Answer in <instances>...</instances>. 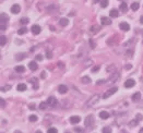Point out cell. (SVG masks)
Masks as SVG:
<instances>
[{
    "label": "cell",
    "instance_id": "cell-1",
    "mask_svg": "<svg viewBox=\"0 0 143 133\" xmlns=\"http://www.w3.org/2000/svg\"><path fill=\"white\" fill-rule=\"evenodd\" d=\"M9 22V16L6 13H1L0 14V30L4 31L7 27V23Z\"/></svg>",
    "mask_w": 143,
    "mask_h": 133
},
{
    "label": "cell",
    "instance_id": "cell-2",
    "mask_svg": "<svg viewBox=\"0 0 143 133\" xmlns=\"http://www.w3.org/2000/svg\"><path fill=\"white\" fill-rule=\"evenodd\" d=\"M99 98H101V96H99L98 94L93 95V96H92L91 98L89 99V102L86 103V106H88V107H93L94 105H96L99 102Z\"/></svg>",
    "mask_w": 143,
    "mask_h": 133
},
{
    "label": "cell",
    "instance_id": "cell-3",
    "mask_svg": "<svg viewBox=\"0 0 143 133\" xmlns=\"http://www.w3.org/2000/svg\"><path fill=\"white\" fill-rule=\"evenodd\" d=\"M117 91H118V89H117L116 86H115V87H111V89H109L107 92L104 93L103 98H104V99H107V98H108V97H110L111 95H114V94H115V93H116Z\"/></svg>",
    "mask_w": 143,
    "mask_h": 133
},
{
    "label": "cell",
    "instance_id": "cell-4",
    "mask_svg": "<svg viewBox=\"0 0 143 133\" xmlns=\"http://www.w3.org/2000/svg\"><path fill=\"white\" fill-rule=\"evenodd\" d=\"M47 104H48V106H49V107H56V106H57V104H58L57 98H56L55 96H50V97H48V99H47Z\"/></svg>",
    "mask_w": 143,
    "mask_h": 133
},
{
    "label": "cell",
    "instance_id": "cell-5",
    "mask_svg": "<svg viewBox=\"0 0 143 133\" xmlns=\"http://www.w3.org/2000/svg\"><path fill=\"white\" fill-rule=\"evenodd\" d=\"M119 77H120V75H119V73L117 72V73H113L110 75V77H109L108 81H106V83H115V82H117L119 80Z\"/></svg>",
    "mask_w": 143,
    "mask_h": 133
},
{
    "label": "cell",
    "instance_id": "cell-6",
    "mask_svg": "<svg viewBox=\"0 0 143 133\" xmlns=\"http://www.w3.org/2000/svg\"><path fill=\"white\" fill-rule=\"evenodd\" d=\"M134 85H136V81H134L133 79H129L125 82V87H127V89H131V87H133Z\"/></svg>",
    "mask_w": 143,
    "mask_h": 133
},
{
    "label": "cell",
    "instance_id": "cell-7",
    "mask_svg": "<svg viewBox=\"0 0 143 133\" xmlns=\"http://www.w3.org/2000/svg\"><path fill=\"white\" fill-rule=\"evenodd\" d=\"M31 31H32V33L34 35H38L42 32V29H40L39 25H33L32 29H31Z\"/></svg>",
    "mask_w": 143,
    "mask_h": 133
},
{
    "label": "cell",
    "instance_id": "cell-8",
    "mask_svg": "<svg viewBox=\"0 0 143 133\" xmlns=\"http://www.w3.org/2000/svg\"><path fill=\"white\" fill-rule=\"evenodd\" d=\"M93 123H94V117L92 116V115H90V116H88L85 119V125L86 127H91Z\"/></svg>",
    "mask_w": 143,
    "mask_h": 133
},
{
    "label": "cell",
    "instance_id": "cell-9",
    "mask_svg": "<svg viewBox=\"0 0 143 133\" xmlns=\"http://www.w3.org/2000/svg\"><path fill=\"white\" fill-rule=\"evenodd\" d=\"M119 27H120V30H122L124 32H128L130 30V26L127 22H121V23L119 24Z\"/></svg>",
    "mask_w": 143,
    "mask_h": 133
},
{
    "label": "cell",
    "instance_id": "cell-10",
    "mask_svg": "<svg viewBox=\"0 0 143 133\" xmlns=\"http://www.w3.org/2000/svg\"><path fill=\"white\" fill-rule=\"evenodd\" d=\"M101 22L103 25H110L111 24V19L110 17H107V16H103L101 19Z\"/></svg>",
    "mask_w": 143,
    "mask_h": 133
},
{
    "label": "cell",
    "instance_id": "cell-11",
    "mask_svg": "<svg viewBox=\"0 0 143 133\" xmlns=\"http://www.w3.org/2000/svg\"><path fill=\"white\" fill-rule=\"evenodd\" d=\"M58 92H59L60 94H66V93L68 92V86L67 85H63V84L59 85V87H58Z\"/></svg>",
    "mask_w": 143,
    "mask_h": 133
},
{
    "label": "cell",
    "instance_id": "cell-12",
    "mask_svg": "<svg viewBox=\"0 0 143 133\" xmlns=\"http://www.w3.org/2000/svg\"><path fill=\"white\" fill-rule=\"evenodd\" d=\"M20 11H21V7H20L19 4H13V6L11 7V12H12V13L18 14Z\"/></svg>",
    "mask_w": 143,
    "mask_h": 133
},
{
    "label": "cell",
    "instance_id": "cell-13",
    "mask_svg": "<svg viewBox=\"0 0 143 133\" xmlns=\"http://www.w3.org/2000/svg\"><path fill=\"white\" fill-rule=\"evenodd\" d=\"M29 68H30L31 71H36V70L38 69V66H37L36 61H31L29 63Z\"/></svg>",
    "mask_w": 143,
    "mask_h": 133
},
{
    "label": "cell",
    "instance_id": "cell-14",
    "mask_svg": "<svg viewBox=\"0 0 143 133\" xmlns=\"http://www.w3.org/2000/svg\"><path fill=\"white\" fill-rule=\"evenodd\" d=\"M80 121H81V118L79 117V116H72V117H70V122L72 124H76V123H79Z\"/></svg>",
    "mask_w": 143,
    "mask_h": 133
},
{
    "label": "cell",
    "instance_id": "cell-15",
    "mask_svg": "<svg viewBox=\"0 0 143 133\" xmlns=\"http://www.w3.org/2000/svg\"><path fill=\"white\" fill-rule=\"evenodd\" d=\"M109 15H110V17H118L119 16V12H118V10H116V9H113V10H110V12H109Z\"/></svg>",
    "mask_w": 143,
    "mask_h": 133
},
{
    "label": "cell",
    "instance_id": "cell-16",
    "mask_svg": "<svg viewBox=\"0 0 143 133\" xmlns=\"http://www.w3.org/2000/svg\"><path fill=\"white\" fill-rule=\"evenodd\" d=\"M99 30H101V27H99L98 25H93V26L91 27L90 32H91V34H95V33H97Z\"/></svg>",
    "mask_w": 143,
    "mask_h": 133
},
{
    "label": "cell",
    "instance_id": "cell-17",
    "mask_svg": "<svg viewBox=\"0 0 143 133\" xmlns=\"http://www.w3.org/2000/svg\"><path fill=\"white\" fill-rule=\"evenodd\" d=\"M17 89L18 91H20V92H24V91H26V84H18V86H17Z\"/></svg>",
    "mask_w": 143,
    "mask_h": 133
},
{
    "label": "cell",
    "instance_id": "cell-18",
    "mask_svg": "<svg viewBox=\"0 0 143 133\" xmlns=\"http://www.w3.org/2000/svg\"><path fill=\"white\" fill-rule=\"evenodd\" d=\"M99 118H101V119H108L109 114L107 111H101L99 112Z\"/></svg>",
    "mask_w": 143,
    "mask_h": 133
},
{
    "label": "cell",
    "instance_id": "cell-19",
    "mask_svg": "<svg viewBox=\"0 0 143 133\" xmlns=\"http://www.w3.org/2000/svg\"><path fill=\"white\" fill-rule=\"evenodd\" d=\"M119 10H120L121 12H127V10H128V6H127L126 2H122L120 6H119Z\"/></svg>",
    "mask_w": 143,
    "mask_h": 133
},
{
    "label": "cell",
    "instance_id": "cell-20",
    "mask_svg": "<svg viewBox=\"0 0 143 133\" xmlns=\"http://www.w3.org/2000/svg\"><path fill=\"white\" fill-rule=\"evenodd\" d=\"M140 99H141V94H140V93H134V94L132 95V100H133V102H139Z\"/></svg>",
    "mask_w": 143,
    "mask_h": 133
},
{
    "label": "cell",
    "instance_id": "cell-21",
    "mask_svg": "<svg viewBox=\"0 0 143 133\" xmlns=\"http://www.w3.org/2000/svg\"><path fill=\"white\" fill-rule=\"evenodd\" d=\"M68 23H69V21H68V19H66V17H62V19L59 20V24L61 26H67Z\"/></svg>",
    "mask_w": 143,
    "mask_h": 133
},
{
    "label": "cell",
    "instance_id": "cell-22",
    "mask_svg": "<svg viewBox=\"0 0 143 133\" xmlns=\"http://www.w3.org/2000/svg\"><path fill=\"white\" fill-rule=\"evenodd\" d=\"M31 82H32V83H34V86H33V89H38V85H37L38 80L36 79V77H33V79H31Z\"/></svg>",
    "mask_w": 143,
    "mask_h": 133
},
{
    "label": "cell",
    "instance_id": "cell-23",
    "mask_svg": "<svg viewBox=\"0 0 143 133\" xmlns=\"http://www.w3.org/2000/svg\"><path fill=\"white\" fill-rule=\"evenodd\" d=\"M15 71L19 72V73H23L25 71V68L23 66H18V67H15Z\"/></svg>",
    "mask_w": 143,
    "mask_h": 133
},
{
    "label": "cell",
    "instance_id": "cell-24",
    "mask_svg": "<svg viewBox=\"0 0 143 133\" xmlns=\"http://www.w3.org/2000/svg\"><path fill=\"white\" fill-rule=\"evenodd\" d=\"M81 81H82V83H84V84L91 83V77H89V76H83L82 79H81Z\"/></svg>",
    "mask_w": 143,
    "mask_h": 133
},
{
    "label": "cell",
    "instance_id": "cell-25",
    "mask_svg": "<svg viewBox=\"0 0 143 133\" xmlns=\"http://www.w3.org/2000/svg\"><path fill=\"white\" fill-rule=\"evenodd\" d=\"M6 43H7V37L4 36V35H1V36H0V45L3 46Z\"/></svg>",
    "mask_w": 143,
    "mask_h": 133
},
{
    "label": "cell",
    "instance_id": "cell-26",
    "mask_svg": "<svg viewBox=\"0 0 143 133\" xmlns=\"http://www.w3.org/2000/svg\"><path fill=\"white\" fill-rule=\"evenodd\" d=\"M30 22V19L29 17H22L21 20H20V23H21L22 25H25V24H27Z\"/></svg>",
    "mask_w": 143,
    "mask_h": 133
},
{
    "label": "cell",
    "instance_id": "cell-27",
    "mask_svg": "<svg viewBox=\"0 0 143 133\" xmlns=\"http://www.w3.org/2000/svg\"><path fill=\"white\" fill-rule=\"evenodd\" d=\"M139 7H140V4L138 3V2H133V3L131 4V9L133 10V11H137V10L139 9Z\"/></svg>",
    "mask_w": 143,
    "mask_h": 133
},
{
    "label": "cell",
    "instance_id": "cell-28",
    "mask_svg": "<svg viewBox=\"0 0 143 133\" xmlns=\"http://www.w3.org/2000/svg\"><path fill=\"white\" fill-rule=\"evenodd\" d=\"M27 32V29L26 27H22V29H20L19 31H18V34L19 35H23V34H25Z\"/></svg>",
    "mask_w": 143,
    "mask_h": 133
},
{
    "label": "cell",
    "instance_id": "cell-29",
    "mask_svg": "<svg viewBox=\"0 0 143 133\" xmlns=\"http://www.w3.org/2000/svg\"><path fill=\"white\" fill-rule=\"evenodd\" d=\"M29 119H30L31 122H36L38 118H37V116H35V115H31V116L29 117Z\"/></svg>",
    "mask_w": 143,
    "mask_h": 133
},
{
    "label": "cell",
    "instance_id": "cell-30",
    "mask_svg": "<svg viewBox=\"0 0 143 133\" xmlns=\"http://www.w3.org/2000/svg\"><path fill=\"white\" fill-rule=\"evenodd\" d=\"M48 107V104H47V102H45V103H40V105H39V108L42 109V110H45L46 108Z\"/></svg>",
    "mask_w": 143,
    "mask_h": 133
},
{
    "label": "cell",
    "instance_id": "cell-31",
    "mask_svg": "<svg viewBox=\"0 0 143 133\" xmlns=\"http://www.w3.org/2000/svg\"><path fill=\"white\" fill-rule=\"evenodd\" d=\"M138 122H139V121H138L137 119H134V120H132V121H130L128 124H129V127L132 128V127H136V125L138 124Z\"/></svg>",
    "mask_w": 143,
    "mask_h": 133
},
{
    "label": "cell",
    "instance_id": "cell-32",
    "mask_svg": "<svg viewBox=\"0 0 143 133\" xmlns=\"http://www.w3.org/2000/svg\"><path fill=\"white\" fill-rule=\"evenodd\" d=\"M108 6V0H102L101 1V7L102 8H106Z\"/></svg>",
    "mask_w": 143,
    "mask_h": 133
},
{
    "label": "cell",
    "instance_id": "cell-33",
    "mask_svg": "<svg viewBox=\"0 0 143 133\" xmlns=\"http://www.w3.org/2000/svg\"><path fill=\"white\" fill-rule=\"evenodd\" d=\"M102 133H111V129L108 127L106 128H103V130H102Z\"/></svg>",
    "mask_w": 143,
    "mask_h": 133
},
{
    "label": "cell",
    "instance_id": "cell-34",
    "mask_svg": "<svg viewBox=\"0 0 143 133\" xmlns=\"http://www.w3.org/2000/svg\"><path fill=\"white\" fill-rule=\"evenodd\" d=\"M47 133H58V131L56 128H50V129H48Z\"/></svg>",
    "mask_w": 143,
    "mask_h": 133
},
{
    "label": "cell",
    "instance_id": "cell-35",
    "mask_svg": "<svg viewBox=\"0 0 143 133\" xmlns=\"http://www.w3.org/2000/svg\"><path fill=\"white\" fill-rule=\"evenodd\" d=\"M25 56H26L25 54H19V55H17V60H22L23 57H25Z\"/></svg>",
    "mask_w": 143,
    "mask_h": 133
},
{
    "label": "cell",
    "instance_id": "cell-36",
    "mask_svg": "<svg viewBox=\"0 0 143 133\" xmlns=\"http://www.w3.org/2000/svg\"><path fill=\"white\" fill-rule=\"evenodd\" d=\"M10 89H11V86H10V85H7V86L1 87V91H2V92H6V91H9Z\"/></svg>",
    "mask_w": 143,
    "mask_h": 133
},
{
    "label": "cell",
    "instance_id": "cell-37",
    "mask_svg": "<svg viewBox=\"0 0 143 133\" xmlns=\"http://www.w3.org/2000/svg\"><path fill=\"white\" fill-rule=\"evenodd\" d=\"M136 118H137V120H138V121H142V119H143V116H142V115H140V114H137Z\"/></svg>",
    "mask_w": 143,
    "mask_h": 133
},
{
    "label": "cell",
    "instance_id": "cell-38",
    "mask_svg": "<svg viewBox=\"0 0 143 133\" xmlns=\"http://www.w3.org/2000/svg\"><path fill=\"white\" fill-rule=\"evenodd\" d=\"M35 59H36L37 61H40V60H43V56L42 55H37V56L35 57Z\"/></svg>",
    "mask_w": 143,
    "mask_h": 133
},
{
    "label": "cell",
    "instance_id": "cell-39",
    "mask_svg": "<svg viewBox=\"0 0 143 133\" xmlns=\"http://www.w3.org/2000/svg\"><path fill=\"white\" fill-rule=\"evenodd\" d=\"M99 70V66H96V67H94L93 69H92V72H97Z\"/></svg>",
    "mask_w": 143,
    "mask_h": 133
},
{
    "label": "cell",
    "instance_id": "cell-40",
    "mask_svg": "<svg viewBox=\"0 0 143 133\" xmlns=\"http://www.w3.org/2000/svg\"><path fill=\"white\" fill-rule=\"evenodd\" d=\"M46 56H47V58H48V59H50V58H52V57H53V54H52V52H50V51H47V54H46Z\"/></svg>",
    "mask_w": 143,
    "mask_h": 133
},
{
    "label": "cell",
    "instance_id": "cell-41",
    "mask_svg": "<svg viewBox=\"0 0 143 133\" xmlns=\"http://www.w3.org/2000/svg\"><path fill=\"white\" fill-rule=\"evenodd\" d=\"M0 103H1V107L3 108L4 105H6V102H4V99H3V98H1V99H0Z\"/></svg>",
    "mask_w": 143,
    "mask_h": 133
},
{
    "label": "cell",
    "instance_id": "cell-42",
    "mask_svg": "<svg viewBox=\"0 0 143 133\" xmlns=\"http://www.w3.org/2000/svg\"><path fill=\"white\" fill-rule=\"evenodd\" d=\"M74 131L76 133H81V132H82V129H80V128H74Z\"/></svg>",
    "mask_w": 143,
    "mask_h": 133
},
{
    "label": "cell",
    "instance_id": "cell-43",
    "mask_svg": "<svg viewBox=\"0 0 143 133\" xmlns=\"http://www.w3.org/2000/svg\"><path fill=\"white\" fill-rule=\"evenodd\" d=\"M90 44H91V46H92V48H94V47H95V44H94V42H93V39H90Z\"/></svg>",
    "mask_w": 143,
    "mask_h": 133
},
{
    "label": "cell",
    "instance_id": "cell-44",
    "mask_svg": "<svg viewBox=\"0 0 143 133\" xmlns=\"http://www.w3.org/2000/svg\"><path fill=\"white\" fill-rule=\"evenodd\" d=\"M29 107H30V109H31V110H34V109H35V105H34V104H31Z\"/></svg>",
    "mask_w": 143,
    "mask_h": 133
},
{
    "label": "cell",
    "instance_id": "cell-45",
    "mask_svg": "<svg viewBox=\"0 0 143 133\" xmlns=\"http://www.w3.org/2000/svg\"><path fill=\"white\" fill-rule=\"evenodd\" d=\"M40 76H42V79H45V77H46V72L43 71V72H42V74H40Z\"/></svg>",
    "mask_w": 143,
    "mask_h": 133
},
{
    "label": "cell",
    "instance_id": "cell-46",
    "mask_svg": "<svg viewBox=\"0 0 143 133\" xmlns=\"http://www.w3.org/2000/svg\"><path fill=\"white\" fill-rule=\"evenodd\" d=\"M58 66H60L59 68H63V63H61V62H58Z\"/></svg>",
    "mask_w": 143,
    "mask_h": 133
},
{
    "label": "cell",
    "instance_id": "cell-47",
    "mask_svg": "<svg viewBox=\"0 0 143 133\" xmlns=\"http://www.w3.org/2000/svg\"><path fill=\"white\" fill-rule=\"evenodd\" d=\"M131 67H132V66H131V64H128V66H127V67H126V69H127V70H129V69H130V68H131Z\"/></svg>",
    "mask_w": 143,
    "mask_h": 133
},
{
    "label": "cell",
    "instance_id": "cell-48",
    "mask_svg": "<svg viewBox=\"0 0 143 133\" xmlns=\"http://www.w3.org/2000/svg\"><path fill=\"white\" fill-rule=\"evenodd\" d=\"M140 23H142V24H143V16L140 17Z\"/></svg>",
    "mask_w": 143,
    "mask_h": 133
},
{
    "label": "cell",
    "instance_id": "cell-49",
    "mask_svg": "<svg viewBox=\"0 0 143 133\" xmlns=\"http://www.w3.org/2000/svg\"><path fill=\"white\" fill-rule=\"evenodd\" d=\"M139 133H143V128H141V129H140V131H139Z\"/></svg>",
    "mask_w": 143,
    "mask_h": 133
},
{
    "label": "cell",
    "instance_id": "cell-50",
    "mask_svg": "<svg viewBox=\"0 0 143 133\" xmlns=\"http://www.w3.org/2000/svg\"><path fill=\"white\" fill-rule=\"evenodd\" d=\"M14 133H22V132H20V131H15Z\"/></svg>",
    "mask_w": 143,
    "mask_h": 133
},
{
    "label": "cell",
    "instance_id": "cell-51",
    "mask_svg": "<svg viewBox=\"0 0 143 133\" xmlns=\"http://www.w3.org/2000/svg\"><path fill=\"white\" fill-rule=\"evenodd\" d=\"M99 1V0H94V2H98Z\"/></svg>",
    "mask_w": 143,
    "mask_h": 133
},
{
    "label": "cell",
    "instance_id": "cell-52",
    "mask_svg": "<svg viewBox=\"0 0 143 133\" xmlns=\"http://www.w3.org/2000/svg\"><path fill=\"white\" fill-rule=\"evenodd\" d=\"M36 133H42V132H40V131H36Z\"/></svg>",
    "mask_w": 143,
    "mask_h": 133
},
{
    "label": "cell",
    "instance_id": "cell-53",
    "mask_svg": "<svg viewBox=\"0 0 143 133\" xmlns=\"http://www.w3.org/2000/svg\"><path fill=\"white\" fill-rule=\"evenodd\" d=\"M142 34H143V31H142Z\"/></svg>",
    "mask_w": 143,
    "mask_h": 133
},
{
    "label": "cell",
    "instance_id": "cell-54",
    "mask_svg": "<svg viewBox=\"0 0 143 133\" xmlns=\"http://www.w3.org/2000/svg\"><path fill=\"white\" fill-rule=\"evenodd\" d=\"M66 133H68V132H66Z\"/></svg>",
    "mask_w": 143,
    "mask_h": 133
}]
</instances>
